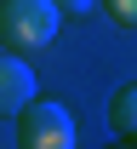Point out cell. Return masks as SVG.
Listing matches in <instances>:
<instances>
[{
	"label": "cell",
	"mask_w": 137,
	"mask_h": 149,
	"mask_svg": "<svg viewBox=\"0 0 137 149\" xmlns=\"http://www.w3.org/2000/svg\"><path fill=\"white\" fill-rule=\"evenodd\" d=\"M63 29L57 0H0V52H46Z\"/></svg>",
	"instance_id": "6da1fadb"
},
{
	"label": "cell",
	"mask_w": 137,
	"mask_h": 149,
	"mask_svg": "<svg viewBox=\"0 0 137 149\" xmlns=\"http://www.w3.org/2000/svg\"><path fill=\"white\" fill-rule=\"evenodd\" d=\"M17 149H74V115L52 97H34L17 115Z\"/></svg>",
	"instance_id": "7a4b0ae2"
},
{
	"label": "cell",
	"mask_w": 137,
	"mask_h": 149,
	"mask_svg": "<svg viewBox=\"0 0 137 149\" xmlns=\"http://www.w3.org/2000/svg\"><path fill=\"white\" fill-rule=\"evenodd\" d=\"M57 12H92V0H57Z\"/></svg>",
	"instance_id": "8992f818"
},
{
	"label": "cell",
	"mask_w": 137,
	"mask_h": 149,
	"mask_svg": "<svg viewBox=\"0 0 137 149\" xmlns=\"http://www.w3.org/2000/svg\"><path fill=\"white\" fill-rule=\"evenodd\" d=\"M109 120H114V138L137 143V86H120L109 97Z\"/></svg>",
	"instance_id": "277c9868"
},
{
	"label": "cell",
	"mask_w": 137,
	"mask_h": 149,
	"mask_svg": "<svg viewBox=\"0 0 137 149\" xmlns=\"http://www.w3.org/2000/svg\"><path fill=\"white\" fill-rule=\"evenodd\" d=\"M34 103V69L17 52H0V120H17Z\"/></svg>",
	"instance_id": "3957f363"
},
{
	"label": "cell",
	"mask_w": 137,
	"mask_h": 149,
	"mask_svg": "<svg viewBox=\"0 0 137 149\" xmlns=\"http://www.w3.org/2000/svg\"><path fill=\"white\" fill-rule=\"evenodd\" d=\"M97 6L120 23V29H137V0H97Z\"/></svg>",
	"instance_id": "5b68a950"
}]
</instances>
